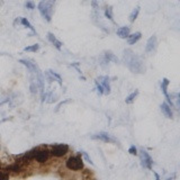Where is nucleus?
I'll use <instances>...</instances> for the list:
<instances>
[{
  "instance_id": "1",
  "label": "nucleus",
  "mask_w": 180,
  "mask_h": 180,
  "mask_svg": "<svg viewBox=\"0 0 180 180\" xmlns=\"http://www.w3.org/2000/svg\"><path fill=\"white\" fill-rule=\"evenodd\" d=\"M124 62L133 73L141 74L145 71V66H144L142 59L138 55H136L132 50H125L124 51Z\"/></svg>"
},
{
  "instance_id": "2",
  "label": "nucleus",
  "mask_w": 180,
  "mask_h": 180,
  "mask_svg": "<svg viewBox=\"0 0 180 180\" xmlns=\"http://www.w3.org/2000/svg\"><path fill=\"white\" fill-rule=\"evenodd\" d=\"M53 5H54V1H52V0H42V1L38 3L39 14L42 15V17L47 22V23H50V22L52 20L53 11H54Z\"/></svg>"
},
{
  "instance_id": "3",
  "label": "nucleus",
  "mask_w": 180,
  "mask_h": 180,
  "mask_svg": "<svg viewBox=\"0 0 180 180\" xmlns=\"http://www.w3.org/2000/svg\"><path fill=\"white\" fill-rule=\"evenodd\" d=\"M66 167L69 169V170L73 171H79L83 169V161L79 155H73V157H70L66 162Z\"/></svg>"
},
{
  "instance_id": "4",
  "label": "nucleus",
  "mask_w": 180,
  "mask_h": 180,
  "mask_svg": "<svg viewBox=\"0 0 180 180\" xmlns=\"http://www.w3.org/2000/svg\"><path fill=\"white\" fill-rule=\"evenodd\" d=\"M51 155L55 158H62L69 152V145L68 144H56L51 149Z\"/></svg>"
},
{
  "instance_id": "5",
  "label": "nucleus",
  "mask_w": 180,
  "mask_h": 180,
  "mask_svg": "<svg viewBox=\"0 0 180 180\" xmlns=\"http://www.w3.org/2000/svg\"><path fill=\"white\" fill-rule=\"evenodd\" d=\"M140 160H141V166L143 168L149 169V170L152 169L153 160H152V158L150 157V154L147 153L146 151H144L143 149L140 151Z\"/></svg>"
},
{
  "instance_id": "6",
  "label": "nucleus",
  "mask_w": 180,
  "mask_h": 180,
  "mask_svg": "<svg viewBox=\"0 0 180 180\" xmlns=\"http://www.w3.org/2000/svg\"><path fill=\"white\" fill-rule=\"evenodd\" d=\"M50 157H51V152H50V150H47V149H39L38 147L37 153H36L35 159H34V160H36L38 163L43 164L49 160Z\"/></svg>"
},
{
  "instance_id": "7",
  "label": "nucleus",
  "mask_w": 180,
  "mask_h": 180,
  "mask_svg": "<svg viewBox=\"0 0 180 180\" xmlns=\"http://www.w3.org/2000/svg\"><path fill=\"white\" fill-rule=\"evenodd\" d=\"M94 140H100V141L105 142V143H118L117 138H115L113 135L108 134L106 132H100L98 134H96L92 136Z\"/></svg>"
},
{
  "instance_id": "8",
  "label": "nucleus",
  "mask_w": 180,
  "mask_h": 180,
  "mask_svg": "<svg viewBox=\"0 0 180 180\" xmlns=\"http://www.w3.org/2000/svg\"><path fill=\"white\" fill-rule=\"evenodd\" d=\"M96 82H98L99 85L102 86V89H104V95H109L110 94V78L107 77V75H102L99 78L96 79Z\"/></svg>"
},
{
  "instance_id": "9",
  "label": "nucleus",
  "mask_w": 180,
  "mask_h": 180,
  "mask_svg": "<svg viewBox=\"0 0 180 180\" xmlns=\"http://www.w3.org/2000/svg\"><path fill=\"white\" fill-rule=\"evenodd\" d=\"M157 46H158L157 36H155V35L151 36L150 38L147 39V42H146V46H145V52H146V53H153L154 51L157 50Z\"/></svg>"
},
{
  "instance_id": "10",
  "label": "nucleus",
  "mask_w": 180,
  "mask_h": 180,
  "mask_svg": "<svg viewBox=\"0 0 180 180\" xmlns=\"http://www.w3.org/2000/svg\"><path fill=\"white\" fill-rule=\"evenodd\" d=\"M169 83H170V81H169L167 78L162 79V82H161V90H162V92H163V95H164V97H166V99H167L168 104H169L171 107H174V102H171L170 96H169V94H168V86H169Z\"/></svg>"
},
{
  "instance_id": "11",
  "label": "nucleus",
  "mask_w": 180,
  "mask_h": 180,
  "mask_svg": "<svg viewBox=\"0 0 180 180\" xmlns=\"http://www.w3.org/2000/svg\"><path fill=\"white\" fill-rule=\"evenodd\" d=\"M3 171H7L8 174L9 172H14V174H19L20 171L23 170V166L19 164L18 162H15V163L10 164V166H7V167H3L1 168Z\"/></svg>"
},
{
  "instance_id": "12",
  "label": "nucleus",
  "mask_w": 180,
  "mask_h": 180,
  "mask_svg": "<svg viewBox=\"0 0 180 180\" xmlns=\"http://www.w3.org/2000/svg\"><path fill=\"white\" fill-rule=\"evenodd\" d=\"M19 63H22V64H24V66H26L27 69L30 70V71L32 72V73H35V72L39 69L38 66H37L36 63H33V62H32V61H30V60H25V59L19 60Z\"/></svg>"
},
{
  "instance_id": "13",
  "label": "nucleus",
  "mask_w": 180,
  "mask_h": 180,
  "mask_svg": "<svg viewBox=\"0 0 180 180\" xmlns=\"http://www.w3.org/2000/svg\"><path fill=\"white\" fill-rule=\"evenodd\" d=\"M161 108V111L163 113V115L166 116L167 118H174V113L171 110V106L167 102H162L160 106Z\"/></svg>"
},
{
  "instance_id": "14",
  "label": "nucleus",
  "mask_w": 180,
  "mask_h": 180,
  "mask_svg": "<svg viewBox=\"0 0 180 180\" xmlns=\"http://www.w3.org/2000/svg\"><path fill=\"white\" fill-rule=\"evenodd\" d=\"M47 39H49L50 42L52 43L53 45L55 46L56 49H58V50H61V47H62V42L56 38L55 36H54V34L47 33Z\"/></svg>"
},
{
  "instance_id": "15",
  "label": "nucleus",
  "mask_w": 180,
  "mask_h": 180,
  "mask_svg": "<svg viewBox=\"0 0 180 180\" xmlns=\"http://www.w3.org/2000/svg\"><path fill=\"white\" fill-rule=\"evenodd\" d=\"M141 37H142V34L140 33V32H138V33H134V34H130L126 38H127L128 44L133 45V44H135L136 42H138V41L141 39Z\"/></svg>"
},
{
  "instance_id": "16",
  "label": "nucleus",
  "mask_w": 180,
  "mask_h": 180,
  "mask_svg": "<svg viewBox=\"0 0 180 180\" xmlns=\"http://www.w3.org/2000/svg\"><path fill=\"white\" fill-rule=\"evenodd\" d=\"M104 58H105V62H114L118 63V58L115 55L114 53L110 52V51H106L105 54H104Z\"/></svg>"
},
{
  "instance_id": "17",
  "label": "nucleus",
  "mask_w": 180,
  "mask_h": 180,
  "mask_svg": "<svg viewBox=\"0 0 180 180\" xmlns=\"http://www.w3.org/2000/svg\"><path fill=\"white\" fill-rule=\"evenodd\" d=\"M117 36H119L121 38H126L128 35H130V27L127 26H123V27H119L116 32Z\"/></svg>"
},
{
  "instance_id": "18",
  "label": "nucleus",
  "mask_w": 180,
  "mask_h": 180,
  "mask_svg": "<svg viewBox=\"0 0 180 180\" xmlns=\"http://www.w3.org/2000/svg\"><path fill=\"white\" fill-rule=\"evenodd\" d=\"M37 90H38V85H37L35 74L30 75V92L32 94H37Z\"/></svg>"
},
{
  "instance_id": "19",
  "label": "nucleus",
  "mask_w": 180,
  "mask_h": 180,
  "mask_svg": "<svg viewBox=\"0 0 180 180\" xmlns=\"http://www.w3.org/2000/svg\"><path fill=\"white\" fill-rule=\"evenodd\" d=\"M138 90H135L134 92H132L131 95H128L127 97H126L125 102H126V104H132V102H134L135 98L138 97Z\"/></svg>"
},
{
  "instance_id": "20",
  "label": "nucleus",
  "mask_w": 180,
  "mask_h": 180,
  "mask_svg": "<svg viewBox=\"0 0 180 180\" xmlns=\"http://www.w3.org/2000/svg\"><path fill=\"white\" fill-rule=\"evenodd\" d=\"M140 10H141V8H140V7H136V8L131 13V15H130V22H131V23H134L135 19L138 18V14H140Z\"/></svg>"
},
{
  "instance_id": "21",
  "label": "nucleus",
  "mask_w": 180,
  "mask_h": 180,
  "mask_svg": "<svg viewBox=\"0 0 180 180\" xmlns=\"http://www.w3.org/2000/svg\"><path fill=\"white\" fill-rule=\"evenodd\" d=\"M105 17L108 18L110 22H114V16H113V7L108 6L105 9Z\"/></svg>"
},
{
  "instance_id": "22",
  "label": "nucleus",
  "mask_w": 180,
  "mask_h": 180,
  "mask_svg": "<svg viewBox=\"0 0 180 180\" xmlns=\"http://www.w3.org/2000/svg\"><path fill=\"white\" fill-rule=\"evenodd\" d=\"M20 24H22V25H24L25 27H27V28H30V30H32V32H33L34 34L36 33L35 30H34V27L32 26V24H30V22H28V20L26 19V18H20Z\"/></svg>"
},
{
  "instance_id": "23",
  "label": "nucleus",
  "mask_w": 180,
  "mask_h": 180,
  "mask_svg": "<svg viewBox=\"0 0 180 180\" xmlns=\"http://www.w3.org/2000/svg\"><path fill=\"white\" fill-rule=\"evenodd\" d=\"M39 50V45L38 44H34V45L27 46L24 49V52H37Z\"/></svg>"
},
{
  "instance_id": "24",
  "label": "nucleus",
  "mask_w": 180,
  "mask_h": 180,
  "mask_svg": "<svg viewBox=\"0 0 180 180\" xmlns=\"http://www.w3.org/2000/svg\"><path fill=\"white\" fill-rule=\"evenodd\" d=\"M50 71H51V73L53 74V77H54V79H55V81L59 82L60 86H62V78H61V75L58 74V73H56V72H54L53 70H50Z\"/></svg>"
},
{
  "instance_id": "25",
  "label": "nucleus",
  "mask_w": 180,
  "mask_h": 180,
  "mask_svg": "<svg viewBox=\"0 0 180 180\" xmlns=\"http://www.w3.org/2000/svg\"><path fill=\"white\" fill-rule=\"evenodd\" d=\"M174 102H176V104L174 105V107L178 110V109H179V107H180V104H179V94H174Z\"/></svg>"
},
{
  "instance_id": "26",
  "label": "nucleus",
  "mask_w": 180,
  "mask_h": 180,
  "mask_svg": "<svg viewBox=\"0 0 180 180\" xmlns=\"http://www.w3.org/2000/svg\"><path fill=\"white\" fill-rule=\"evenodd\" d=\"M128 153L132 154V155H138V149L135 147V145H132L130 149H128Z\"/></svg>"
},
{
  "instance_id": "27",
  "label": "nucleus",
  "mask_w": 180,
  "mask_h": 180,
  "mask_svg": "<svg viewBox=\"0 0 180 180\" xmlns=\"http://www.w3.org/2000/svg\"><path fill=\"white\" fill-rule=\"evenodd\" d=\"M9 178V174L7 171H0V180H6Z\"/></svg>"
},
{
  "instance_id": "28",
  "label": "nucleus",
  "mask_w": 180,
  "mask_h": 180,
  "mask_svg": "<svg viewBox=\"0 0 180 180\" xmlns=\"http://www.w3.org/2000/svg\"><path fill=\"white\" fill-rule=\"evenodd\" d=\"M81 154H82V155H83V158H85L86 160L88 161L89 163H90V164H94V162H92V160H91V159H90V157H89L88 154H87V152H85V151H82Z\"/></svg>"
},
{
  "instance_id": "29",
  "label": "nucleus",
  "mask_w": 180,
  "mask_h": 180,
  "mask_svg": "<svg viewBox=\"0 0 180 180\" xmlns=\"http://www.w3.org/2000/svg\"><path fill=\"white\" fill-rule=\"evenodd\" d=\"M25 6H26L27 9H34V8H35V3H34L33 1H27V2L25 3Z\"/></svg>"
},
{
  "instance_id": "30",
  "label": "nucleus",
  "mask_w": 180,
  "mask_h": 180,
  "mask_svg": "<svg viewBox=\"0 0 180 180\" xmlns=\"http://www.w3.org/2000/svg\"><path fill=\"white\" fill-rule=\"evenodd\" d=\"M96 88H97V91H98L99 95H104V89L100 85H99L98 82H96Z\"/></svg>"
},
{
  "instance_id": "31",
  "label": "nucleus",
  "mask_w": 180,
  "mask_h": 180,
  "mask_svg": "<svg viewBox=\"0 0 180 180\" xmlns=\"http://www.w3.org/2000/svg\"><path fill=\"white\" fill-rule=\"evenodd\" d=\"M91 6H92V8H94V10L98 11L99 6H98V2H97V0H92V1H91Z\"/></svg>"
},
{
  "instance_id": "32",
  "label": "nucleus",
  "mask_w": 180,
  "mask_h": 180,
  "mask_svg": "<svg viewBox=\"0 0 180 180\" xmlns=\"http://www.w3.org/2000/svg\"><path fill=\"white\" fill-rule=\"evenodd\" d=\"M7 102H9V98H6V99H3V100H0V106L3 105V104Z\"/></svg>"
},
{
  "instance_id": "33",
  "label": "nucleus",
  "mask_w": 180,
  "mask_h": 180,
  "mask_svg": "<svg viewBox=\"0 0 180 180\" xmlns=\"http://www.w3.org/2000/svg\"><path fill=\"white\" fill-rule=\"evenodd\" d=\"M154 176H155V178H157V180L160 179V177H159V174H155V172H154Z\"/></svg>"
},
{
  "instance_id": "34",
  "label": "nucleus",
  "mask_w": 180,
  "mask_h": 180,
  "mask_svg": "<svg viewBox=\"0 0 180 180\" xmlns=\"http://www.w3.org/2000/svg\"><path fill=\"white\" fill-rule=\"evenodd\" d=\"M52 1H54V2H55V0H52Z\"/></svg>"
}]
</instances>
